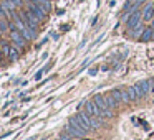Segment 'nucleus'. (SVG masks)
Instances as JSON below:
<instances>
[{
  "mask_svg": "<svg viewBox=\"0 0 154 140\" xmlns=\"http://www.w3.org/2000/svg\"><path fill=\"white\" fill-rule=\"evenodd\" d=\"M10 38H12V41H14V43L17 45L18 48H22V50H25V48H27V38L22 35L20 30L10 31Z\"/></svg>",
  "mask_w": 154,
  "mask_h": 140,
  "instance_id": "20e7f679",
  "label": "nucleus"
},
{
  "mask_svg": "<svg viewBox=\"0 0 154 140\" xmlns=\"http://www.w3.org/2000/svg\"><path fill=\"white\" fill-rule=\"evenodd\" d=\"M129 31H131V35L133 36H137V35H143V28L139 27V25H136V27H133V28H129Z\"/></svg>",
  "mask_w": 154,
  "mask_h": 140,
  "instance_id": "f3484780",
  "label": "nucleus"
},
{
  "mask_svg": "<svg viewBox=\"0 0 154 140\" xmlns=\"http://www.w3.org/2000/svg\"><path fill=\"white\" fill-rule=\"evenodd\" d=\"M10 30V20L8 18H0V33H5Z\"/></svg>",
  "mask_w": 154,
  "mask_h": 140,
  "instance_id": "ddd939ff",
  "label": "nucleus"
},
{
  "mask_svg": "<svg viewBox=\"0 0 154 140\" xmlns=\"http://www.w3.org/2000/svg\"><path fill=\"white\" fill-rule=\"evenodd\" d=\"M154 15V5H147L146 10H144V20H151V17Z\"/></svg>",
  "mask_w": 154,
  "mask_h": 140,
  "instance_id": "4468645a",
  "label": "nucleus"
},
{
  "mask_svg": "<svg viewBox=\"0 0 154 140\" xmlns=\"http://www.w3.org/2000/svg\"><path fill=\"white\" fill-rule=\"evenodd\" d=\"M50 35H51V36H53V38H55V40H57V38H58V36H60V35H58V33H57V31H51V33H50Z\"/></svg>",
  "mask_w": 154,
  "mask_h": 140,
  "instance_id": "a878e982",
  "label": "nucleus"
},
{
  "mask_svg": "<svg viewBox=\"0 0 154 140\" xmlns=\"http://www.w3.org/2000/svg\"><path fill=\"white\" fill-rule=\"evenodd\" d=\"M51 66H53V63H50V64H48V66H47V68H43V69H42V71H43V73H45V74H47V73H48V71H50V69H51Z\"/></svg>",
  "mask_w": 154,
  "mask_h": 140,
  "instance_id": "5701e85b",
  "label": "nucleus"
},
{
  "mask_svg": "<svg viewBox=\"0 0 154 140\" xmlns=\"http://www.w3.org/2000/svg\"><path fill=\"white\" fill-rule=\"evenodd\" d=\"M12 2H14V4L17 5V7H20V5H22V0H12Z\"/></svg>",
  "mask_w": 154,
  "mask_h": 140,
  "instance_id": "393cba45",
  "label": "nucleus"
},
{
  "mask_svg": "<svg viewBox=\"0 0 154 140\" xmlns=\"http://www.w3.org/2000/svg\"><path fill=\"white\" fill-rule=\"evenodd\" d=\"M66 132L70 133V135H73V137H83V135H86V132H85V130L81 129V125L78 124L76 117H70V120H68V127H66Z\"/></svg>",
  "mask_w": 154,
  "mask_h": 140,
  "instance_id": "f257e3e1",
  "label": "nucleus"
},
{
  "mask_svg": "<svg viewBox=\"0 0 154 140\" xmlns=\"http://www.w3.org/2000/svg\"><path fill=\"white\" fill-rule=\"evenodd\" d=\"M151 83H152V86H154V79H152V81H151Z\"/></svg>",
  "mask_w": 154,
  "mask_h": 140,
  "instance_id": "c756f323",
  "label": "nucleus"
},
{
  "mask_svg": "<svg viewBox=\"0 0 154 140\" xmlns=\"http://www.w3.org/2000/svg\"><path fill=\"white\" fill-rule=\"evenodd\" d=\"M43 74H45V73H43V71L40 69V71H38V73H37V74H35V79H37V81H38V79H42V77H43Z\"/></svg>",
  "mask_w": 154,
  "mask_h": 140,
  "instance_id": "412c9836",
  "label": "nucleus"
},
{
  "mask_svg": "<svg viewBox=\"0 0 154 140\" xmlns=\"http://www.w3.org/2000/svg\"><path fill=\"white\" fill-rule=\"evenodd\" d=\"M139 38H141V41H149V40H152V38H154V28H152V27H151V28H146Z\"/></svg>",
  "mask_w": 154,
  "mask_h": 140,
  "instance_id": "9d476101",
  "label": "nucleus"
},
{
  "mask_svg": "<svg viewBox=\"0 0 154 140\" xmlns=\"http://www.w3.org/2000/svg\"><path fill=\"white\" fill-rule=\"evenodd\" d=\"M111 94L114 96V99H116L118 102H123V89H113Z\"/></svg>",
  "mask_w": 154,
  "mask_h": 140,
  "instance_id": "dca6fc26",
  "label": "nucleus"
},
{
  "mask_svg": "<svg viewBox=\"0 0 154 140\" xmlns=\"http://www.w3.org/2000/svg\"><path fill=\"white\" fill-rule=\"evenodd\" d=\"M28 12H30V13H33L40 22L45 20V15H47V12H45L43 8H40L37 4H33V2H30V5H28Z\"/></svg>",
  "mask_w": 154,
  "mask_h": 140,
  "instance_id": "6e6552de",
  "label": "nucleus"
},
{
  "mask_svg": "<svg viewBox=\"0 0 154 140\" xmlns=\"http://www.w3.org/2000/svg\"><path fill=\"white\" fill-rule=\"evenodd\" d=\"M4 7H7L10 12H15V8H17V5L12 2V0H4Z\"/></svg>",
  "mask_w": 154,
  "mask_h": 140,
  "instance_id": "a211bd4d",
  "label": "nucleus"
},
{
  "mask_svg": "<svg viewBox=\"0 0 154 140\" xmlns=\"http://www.w3.org/2000/svg\"><path fill=\"white\" fill-rule=\"evenodd\" d=\"M152 28H154V18H152Z\"/></svg>",
  "mask_w": 154,
  "mask_h": 140,
  "instance_id": "c85d7f7f",
  "label": "nucleus"
},
{
  "mask_svg": "<svg viewBox=\"0 0 154 140\" xmlns=\"http://www.w3.org/2000/svg\"><path fill=\"white\" fill-rule=\"evenodd\" d=\"M20 18L23 20V23L27 25L28 28H32V30H38V23H40V20H38L33 13H30L28 10H22L20 12Z\"/></svg>",
  "mask_w": 154,
  "mask_h": 140,
  "instance_id": "f03ea898",
  "label": "nucleus"
},
{
  "mask_svg": "<svg viewBox=\"0 0 154 140\" xmlns=\"http://www.w3.org/2000/svg\"><path fill=\"white\" fill-rule=\"evenodd\" d=\"M104 101H106V104H108V106L111 107V109H114V107H116L118 104H119V102H118L116 99H114V96H113V94H111V92H108L106 96H104Z\"/></svg>",
  "mask_w": 154,
  "mask_h": 140,
  "instance_id": "9b49d317",
  "label": "nucleus"
},
{
  "mask_svg": "<svg viewBox=\"0 0 154 140\" xmlns=\"http://www.w3.org/2000/svg\"><path fill=\"white\" fill-rule=\"evenodd\" d=\"M28 140H35V137H32V139H28Z\"/></svg>",
  "mask_w": 154,
  "mask_h": 140,
  "instance_id": "cd10ccee",
  "label": "nucleus"
},
{
  "mask_svg": "<svg viewBox=\"0 0 154 140\" xmlns=\"http://www.w3.org/2000/svg\"><path fill=\"white\" fill-rule=\"evenodd\" d=\"M4 56H5V54L2 53V50H0V66H2V64H4Z\"/></svg>",
  "mask_w": 154,
  "mask_h": 140,
  "instance_id": "b1692460",
  "label": "nucleus"
},
{
  "mask_svg": "<svg viewBox=\"0 0 154 140\" xmlns=\"http://www.w3.org/2000/svg\"><path fill=\"white\" fill-rule=\"evenodd\" d=\"M10 17H12V12L7 7L0 5V18H10Z\"/></svg>",
  "mask_w": 154,
  "mask_h": 140,
  "instance_id": "2eb2a0df",
  "label": "nucleus"
},
{
  "mask_svg": "<svg viewBox=\"0 0 154 140\" xmlns=\"http://www.w3.org/2000/svg\"><path fill=\"white\" fill-rule=\"evenodd\" d=\"M151 84H152V83H151L149 79H143V81H139V83L134 86V89H136L137 97H139V99H141V97H144L151 91Z\"/></svg>",
  "mask_w": 154,
  "mask_h": 140,
  "instance_id": "7ed1b4c3",
  "label": "nucleus"
},
{
  "mask_svg": "<svg viewBox=\"0 0 154 140\" xmlns=\"http://www.w3.org/2000/svg\"><path fill=\"white\" fill-rule=\"evenodd\" d=\"M75 137L73 135H70V133L66 132V130H65V132H61L60 135H58V140H73Z\"/></svg>",
  "mask_w": 154,
  "mask_h": 140,
  "instance_id": "aec40b11",
  "label": "nucleus"
},
{
  "mask_svg": "<svg viewBox=\"0 0 154 140\" xmlns=\"http://www.w3.org/2000/svg\"><path fill=\"white\" fill-rule=\"evenodd\" d=\"M76 120H78V124L81 125V129L85 130V132H90L93 127H91V124H90V117H88V112H80V114H76Z\"/></svg>",
  "mask_w": 154,
  "mask_h": 140,
  "instance_id": "39448f33",
  "label": "nucleus"
},
{
  "mask_svg": "<svg viewBox=\"0 0 154 140\" xmlns=\"http://www.w3.org/2000/svg\"><path fill=\"white\" fill-rule=\"evenodd\" d=\"M144 2H147V0H136V5L139 7V5H141V4H144Z\"/></svg>",
  "mask_w": 154,
  "mask_h": 140,
  "instance_id": "bb28decb",
  "label": "nucleus"
},
{
  "mask_svg": "<svg viewBox=\"0 0 154 140\" xmlns=\"http://www.w3.org/2000/svg\"><path fill=\"white\" fill-rule=\"evenodd\" d=\"M30 2L37 4L38 7L43 8L45 12H50V8H51V2H50V0H30Z\"/></svg>",
  "mask_w": 154,
  "mask_h": 140,
  "instance_id": "1a4fd4ad",
  "label": "nucleus"
},
{
  "mask_svg": "<svg viewBox=\"0 0 154 140\" xmlns=\"http://www.w3.org/2000/svg\"><path fill=\"white\" fill-rule=\"evenodd\" d=\"M141 17H143V13H141L139 10H134L133 13H131L129 17H128V20H126V27H128V28H133V27H136V25H139Z\"/></svg>",
  "mask_w": 154,
  "mask_h": 140,
  "instance_id": "423d86ee",
  "label": "nucleus"
},
{
  "mask_svg": "<svg viewBox=\"0 0 154 140\" xmlns=\"http://www.w3.org/2000/svg\"><path fill=\"white\" fill-rule=\"evenodd\" d=\"M96 73H98V68H91V69L88 71V74H90V76H94Z\"/></svg>",
  "mask_w": 154,
  "mask_h": 140,
  "instance_id": "4be33fe9",
  "label": "nucleus"
},
{
  "mask_svg": "<svg viewBox=\"0 0 154 140\" xmlns=\"http://www.w3.org/2000/svg\"><path fill=\"white\" fill-rule=\"evenodd\" d=\"M128 92H129V97H131V101H137L139 97H137V92H136V89H134V86L133 87H128Z\"/></svg>",
  "mask_w": 154,
  "mask_h": 140,
  "instance_id": "6ab92c4d",
  "label": "nucleus"
},
{
  "mask_svg": "<svg viewBox=\"0 0 154 140\" xmlns=\"http://www.w3.org/2000/svg\"><path fill=\"white\" fill-rule=\"evenodd\" d=\"M85 109H86L88 114H91V115H96V117H103V110L100 109V107L94 104V101H88L86 104H85Z\"/></svg>",
  "mask_w": 154,
  "mask_h": 140,
  "instance_id": "0eeeda50",
  "label": "nucleus"
},
{
  "mask_svg": "<svg viewBox=\"0 0 154 140\" xmlns=\"http://www.w3.org/2000/svg\"><path fill=\"white\" fill-rule=\"evenodd\" d=\"M8 60H12V61H15L18 58V46L17 45H12L10 46V51H8Z\"/></svg>",
  "mask_w": 154,
  "mask_h": 140,
  "instance_id": "f8f14e48",
  "label": "nucleus"
}]
</instances>
